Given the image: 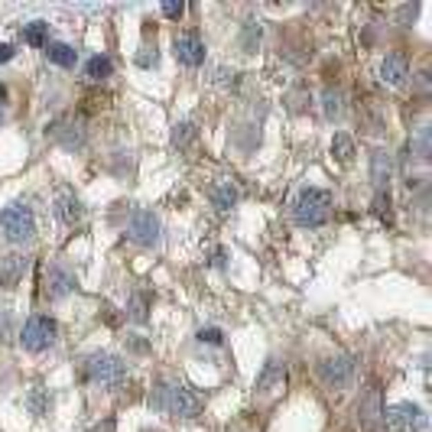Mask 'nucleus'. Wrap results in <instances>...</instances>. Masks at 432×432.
Here are the masks:
<instances>
[{
    "instance_id": "f257e3e1",
    "label": "nucleus",
    "mask_w": 432,
    "mask_h": 432,
    "mask_svg": "<svg viewBox=\"0 0 432 432\" xmlns=\"http://www.w3.org/2000/svg\"><path fill=\"white\" fill-rule=\"evenodd\" d=\"M331 215V192L325 189H306L296 195L293 202V218L299 227H318L325 225Z\"/></svg>"
},
{
    "instance_id": "f03ea898",
    "label": "nucleus",
    "mask_w": 432,
    "mask_h": 432,
    "mask_svg": "<svg viewBox=\"0 0 432 432\" xmlns=\"http://www.w3.org/2000/svg\"><path fill=\"white\" fill-rule=\"evenodd\" d=\"M153 407L169 409L172 416H179V420H195V416L202 413V397H195L189 387L159 384L156 393H153Z\"/></svg>"
},
{
    "instance_id": "7ed1b4c3",
    "label": "nucleus",
    "mask_w": 432,
    "mask_h": 432,
    "mask_svg": "<svg viewBox=\"0 0 432 432\" xmlns=\"http://www.w3.org/2000/svg\"><path fill=\"white\" fill-rule=\"evenodd\" d=\"M36 234V218L26 205H10L0 212V238L10 244H23Z\"/></svg>"
},
{
    "instance_id": "20e7f679",
    "label": "nucleus",
    "mask_w": 432,
    "mask_h": 432,
    "mask_svg": "<svg viewBox=\"0 0 432 432\" xmlns=\"http://www.w3.org/2000/svg\"><path fill=\"white\" fill-rule=\"evenodd\" d=\"M56 338H59V325H56V318H49V316L26 318V325L20 331V341L26 351H45V348L56 344Z\"/></svg>"
},
{
    "instance_id": "39448f33",
    "label": "nucleus",
    "mask_w": 432,
    "mask_h": 432,
    "mask_svg": "<svg viewBox=\"0 0 432 432\" xmlns=\"http://www.w3.org/2000/svg\"><path fill=\"white\" fill-rule=\"evenodd\" d=\"M88 377L94 380V384L101 387H121L127 377V364L124 358H117V354H94V358H88Z\"/></svg>"
},
{
    "instance_id": "423d86ee",
    "label": "nucleus",
    "mask_w": 432,
    "mask_h": 432,
    "mask_svg": "<svg viewBox=\"0 0 432 432\" xmlns=\"http://www.w3.org/2000/svg\"><path fill=\"white\" fill-rule=\"evenodd\" d=\"M384 420H387V426H390L393 432H420L422 426H426V413H422V407H416V403L403 400V403L387 407Z\"/></svg>"
},
{
    "instance_id": "0eeeda50",
    "label": "nucleus",
    "mask_w": 432,
    "mask_h": 432,
    "mask_svg": "<svg viewBox=\"0 0 432 432\" xmlns=\"http://www.w3.org/2000/svg\"><path fill=\"white\" fill-rule=\"evenodd\" d=\"M318 377L331 387V390H341L354 380V358L348 354H335V358H325L318 364Z\"/></svg>"
},
{
    "instance_id": "6e6552de",
    "label": "nucleus",
    "mask_w": 432,
    "mask_h": 432,
    "mask_svg": "<svg viewBox=\"0 0 432 432\" xmlns=\"http://www.w3.org/2000/svg\"><path fill=\"white\" fill-rule=\"evenodd\" d=\"M127 234H130L136 244L153 247V244L159 240V215H156V212H150V208H140V212H134L130 225H127Z\"/></svg>"
},
{
    "instance_id": "1a4fd4ad",
    "label": "nucleus",
    "mask_w": 432,
    "mask_h": 432,
    "mask_svg": "<svg viewBox=\"0 0 432 432\" xmlns=\"http://www.w3.org/2000/svg\"><path fill=\"white\" fill-rule=\"evenodd\" d=\"M176 59H179L182 65H189V68H195V65H202L205 62V43L198 39V36H179L176 39Z\"/></svg>"
},
{
    "instance_id": "9d476101",
    "label": "nucleus",
    "mask_w": 432,
    "mask_h": 432,
    "mask_svg": "<svg viewBox=\"0 0 432 432\" xmlns=\"http://www.w3.org/2000/svg\"><path fill=\"white\" fill-rule=\"evenodd\" d=\"M43 283H45V296L49 299H62V296H68L75 289V276L68 270H62V267H49Z\"/></svg>"
},
{
    "instance_id": "9b49d317",
    "label": "nucleus",
    "mask_w": 432,
    "mask_h": 432,
    "mask_svg": "<svg viewBox=\"0 0 432 432\" xmlns=\"http://www.w3.org/2000/svg\"><path fill=\"white\" fill-rule=\"evenodd\" d=\"M407 75H409V59L403 56V52L384 56V62H380V79H384L387 85H403Z\"/></svg>"
},
{
    "instance_id": "f8f14e48",
    "label": "nucleus",
    "mask_w": 432,
    "mask_h": 432,
    "mask_svg": "<svg viewBox=\"0 0 432 432\" xmlns=\"http://www.w3.org/2000/svg\"><path fill=\"white\" fill-rule=\"evenodd\" d=\"M283 380H286L283 361H267V364H263V371H260V377H257V393L267 397V393H273V390H280Z\"/></svg>"
},
{
    "instance_id": "ddd939ff",
    "label": "nucleus",
    "mask_w": 432,
    "mask_h": 432,
    "mask_svg": "<svg viewBox=\"0 0 432 432\" xmlns=\"http://www.w3.org/2000/svg\"><path fill=\"white\" fill-rule=\"evenodd\" d=\"M30 260L20 257V254H10V257H3L0 260V289H10V286L20 283V276L26 273Z\"/></svg>"
},
{
    "instance_id": "4468645a",
    "label": "nucleus",
    "mask_w": 432,
    "mask_h": 432,
    "mask_svg": "<svg viewBox=\"0 0 432 432\" xmlns=\"http://www.w3.org/2000/svg\"><path fill=\"white\" fill-rule=\"evenodd\" d=\"M393 176V163L387 156L384 150H374L371 153V182L377 185V192H387V182Z\"/></svg>"
},
{
    "instance_id": "2eb2a0df",
    "label": "nucleus",
    "mask_w": 432,
    "mask_h": 432,
    "mask_svg": "<svg viewBox=\"0 0 432 432\" xmlns=\"http://www.w3.org/2000/svg\"><path fill=\"white\" fill-rule=\"evenodd\" d=\"M56 215L62 218V225H79L81 221V202H79V195H72V192H59L56 198Z\"/></svg>"
},
{
    "instance_id": "dca6fc26",
    "label": "nucleus",
    "mask_w": 432,
    "mask_h": 432,
    "mask_svg": "<svg viewBox=\"0 0 432 432\" xmlns=\"http://www.w3.org/2000/svg\"><path fill=\"white\" fill-rule=\"evenodd\" d=\"M52 134H56V140L65 150H79L81 143H85V130H81L79 121H65V124H59Z\"/></svg>"
},
{
    "instance_id": "f3484780",
    "label": "nucleus",
    "mask_w": 432,
    "mask_h": 432,
    "mask_svg": "<svg viewBox=\"0 0 432 432\" xmlns=\"http://www.w3.org/2000/svg\"><path fill=\"white\" fill-rule=\"evenodd\" d=\"M45 56H49V62H56V65H62V68H72L79 62V52H75L68 43H52L45 49Z\"/></svg>"
},
{
    "instance_id": "a211bd4d",
    "label": "nucleus",
    "mask_w": 432,
    "mask_h": 432,
    "mask_svg": "<svg viewBox=\"0 0 432 432\" xmlns=\"http://www.w3.org/2000/svg\"><path fill=\"white\" fill-rule=\"evenodd\" d=\"M26 407H30L33 416H45V413L52 409V393L43 390V387H33V390H30V397H26Z\"/></svg>"
},
{
    "instance_id": "6ab92c4d",
    "label": "nucleus",
    "mask_w": 432,
    "mask_h": 432,
    "mask_svg": "<svg viewBox=\"0 0 432 432\" xmlns=\"http://www.w3.org/2000/svg\"><path fill=\"white\" fill-rule=\"evenodd\" d=\"M212 205H215L218 212H227V208H234V205H238V189H234V185H227V182L215 185V192H212Z\"/></svg>"
},
{
    "instance_id": "aec40b11",
    "label": "nucleus",
    "mask_w": 432,
    "mask_h": 432,
    "mask_svg": "<svg viewBox=\"0 0 432 432\" xmlns=\"http://www.w3.org/2000/svg\"><path fill=\"white\" fill-rule=\"evenodd\" d=\"M127 318H130V322H136V325H143V322L150 318V306H147V296H143V293H134V296H130Z\"/></svg>"
},
{
    "instance_id": "412c9836",
    "label": "nucleus",
    "mask_w": 432,
    "mask_h": 432,
    "mask_svg": "<svg viewBox=\"0 0 432 432\" xmlns=\"http://www.w3.org/2000/svg\"><path fill=\"white\" fill-rule=\"evenodd\" d=\"M322 111H325V117L338 121L341 114H344V98H341V91H325V94H322Z\"/></svg>"
},
{
    "instance_id": "4be33fe9",
    "label": "nucleus",
    "mask_w": 432,
    "mask_h": 432,
    "mask_svg": "<svg viewBox=\"0 0 432 432\" xmlns=\"http://www.w3.org/2000/svg\"><path fill=\"white\" fill-rule=\"evenodd\" d=\"M88 79H94V81H101V79H111V72H114V62L107 56H94L88 62Z\"/></svg>"
},
{
    "instance_id": "5701e85b",
    "label": "nucleus",
    "mask_w": 432,
    "mask_h": 432,
    "mask_svg": "<svg viewBox=\"0 0 432 432\" xmlns=\"http://www.w3.org/2000/svg\"><path fill=\"white\" fill-rule=\"evenodd\" d=\"M331 153L341 159V163H348V159L354 156V143L348 134H335V140H331Z\"/></svg>"
},
{
    "instance_id": "b1692460",
    "label": "nucleus",
    "mask_w": 432,
    "mask_h": 432,
    "mask_svg": "<svg viewBox=\"0 0 432 432\" xmlns=\"http://www.w3.org/2000/svg\"><path fill=\"white\" fill-rule=\"evenodd\" d=\"M45 36H49V26H45V23H30V26H26V33H23V39H26V45H36V49H43V45H45Z\"/></svg>"
},
{
    "instance_id": "393cba45",
    "label": "nucleus",
    "mask_w": 432,
    "mask_h": 432,
    "mask_svg": "<svg viewBox=\"0 0 432 432\" xmlns=\"http://www.w3.org/2000/svg\"><path fill=\"white\" fill-rule=\"evenodd\" d=\"M361 416H364V426H371L377 416H384V413H377V390L367 393V400H364V407H361Z\"/></svg>"
},
{
    "instance_id": "a878e982",
    "label": "nucleus",
    "mask_w": 432,
    "mask_h": 432,
    "mask_svg": "<svg viewBox=\"0 0 432 432\" xmlns=\"http://www.w3.org/2000/svg\"><path fill=\"white\" fill-rule=\"evenodd\" d=\"M240 43H244V49H254V45L260 43V23L250 20L247 26H244V36H240Z\"/></svg>"
},
{
    "instance_id": "bb28decb",
    "label": "nucleus",
    "mask_w": 432,
    "mask_h": 432,
    "mask_svg": "<svg viewBox=\"0 0 432 432\" xmlns=\"http://www.w3.org/2000/svg\"><path fill=\"white\" fill-rule=\"evenodd\" d=\"M413 150H416V156H420V159H429V127H422L420 134H416Z\"/></svg>"
},
{
    "instance_id": "cd10ccee",
    "label": "nucleus",
    "mask_w": 432,
    "mask_h": 432,
    "mask_svg": "<svg viewBox=\"0 0 432 432\" xmlns=\"http://www.w3.org/2000/svg\"><path fill=\"white\" fill-rule=\"evenodd\" d=\"M192 136H195V127L192 124H179V127H176V134H172V143H176V147H185Z\"/></svg>"
},
{
    "instance_id": "c85d7f7f",
    "label": "nucleus",
    "mask_w": 432,
    "mask_h": 432,
    "mask_svg": "<svg viewBox=\"0 0 432 432\" xmlns=\"http://www.w3.org/2000/svg\"><path fill=\"white\" fill-rule=\"evenodd\" d=\"M182 10H185V3H182V0H166V3H163V13H166L169 20H179Z\"/></svg>"
},
{
    "instance_id": "c756f323",
    "label": "nucleus",
    "mask_w": 432,
    "mask_h": 432,
    "mask_svg": "<svg viewBox=\"0 0 432 432\" xmlns=\"http://www.w3.org/2000/svg\"><path fill=\"white\" fill-rule=\"evenodd\" d=\"M374 212H377V215H390V195H387V192H377Z\"/></svg>"
},
{
    "instance_id": "7c9ffc66",
    "label": "nucleus",
    "mask_w": 432,
    "mask_h": 432,
    "mask_svg": "<svg viewBox=\"0 0 432 432\" xmlns=\"http://www.w3.org/2000/svg\"><path fill=\"white\" fill-rule=\"evenodd\" d=\"M221 338H225V335H221L218 329H205V331H198V341H205V344H221Z\"/></svg>"
},
{
    "instance_id": "2f4dec72",
    "label": "nucleus",
    "mask_w": 432,
    "mask_h": 432,
    "mask_svg": "<svg viewBox=\"0 0 432 432\" xmlns=\"http://www.w3.org/2000/svg\"><path fill=\"white\" fill-rule=\"evenodd\" d=\"M416 13H420V7H400V10H397V20H400V23H409L413 17H416Z\"/></svg>"
},
{
    "instance_id": "473e14b6",
    "label": "nucleus",
    "mask_w": 432,
    "mask_h": 432,
    "mask_svg": "<svg viewBox=\"0 0 432 432\" xmlns=\"http://www.w3.org/2000/svg\"><path fill=\"white\" fill-rule=\"evenodd\" d=\"M10 59H13V45L0 43V65H3V62H10Z\"/></svg>"
},
{
    "instance_id": "72a5a7b5",
    "label": "nucleus",
    "mask_w": 432,
    "mask_h": 432,
    "mask_svg": "<svg viewBox=\"0 0 432 432\" xmlns=\"http://www.w3.org/2000/svg\"><path fill=\"white\" fill-rule=\"evenodd\" d=\"M91 432H114V420H111V416H107V420H104L101 426H94V429H91Z\"/></svg>"
},
{
    "instance_id": "f704fd0d",
    "label": "nucleus",
    "mask_w": 432,
    "mask_h": 432,
    "mask_svg": "<svg viewBox=\"0 0 432 432\" xmlns=\"http://www.w3.org/2000/svg\"><path fill=\"white\" fill-rule=\"evenodd\" d=\"M130 348H134V351H140V354H143V351H147V341H140V338H136V335H134V341H130Z\"/></svg>"
},
{
    "instance_id": "c9c22d12",
    "label": "nucleus",
    "mask_w": 432,
    "mask_h": 432,
    "mask_svg": "<svg viewBox=\"0 0 432 432\" xmlns=\"http://www.w3.org/2000/svg\"><path fill=\"white\" fill-rule=\"evenodd\" d=\"M0 121H3V91H0Z\"/></svg>"
}]
</instances>
